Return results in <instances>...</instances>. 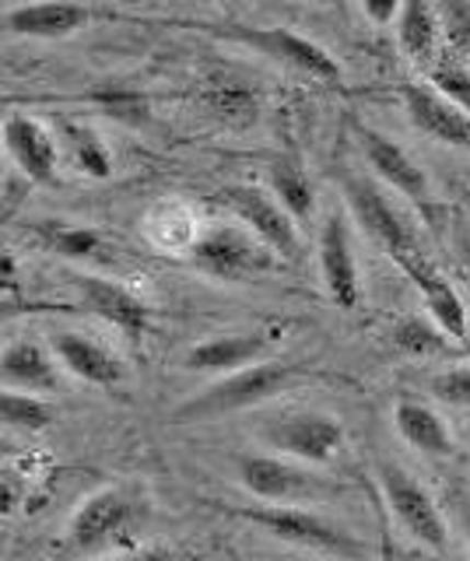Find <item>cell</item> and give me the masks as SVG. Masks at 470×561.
Masks as SVG:
<instances>
[{
    "label": "cell",
    "instance_id": "cell-1",
    "mask_svg": "<svg viewBox=\"0 0 470 561\" xmlns=\"http://www.w3.org/2000/svg\"><path fill=\"white\" fill-rule=\"evenodd\" d=\"M299 376V368L285 365V362H256L239 368V373L218 379L215 386H207L200 397H194L190 403L180 408V417L190 421H207V417H221V414H232V411H247L264 403L271 397H277L285 386Z\"/></svg>",
    "mask_w": 470,
    "mask_h": 561
},
{
    "label": "cell",
    "instance_id": "cell-2",
    "mask_svg": "<svg viewBox=\"0 0 470 561\" xmlns=\"http://www.w3.org/2000/svg\"><path fill=\"white\" fill-rule=\"evenodd\" d=\"M344 201L352 207L355 221L376 239V245L387 253L400 271L408 263L428 256L422 250V242L414 236V225L404 218V210H397L390 197L382 193L372 180H362V175H347L344 180Z\"/></svg>",
    "mask_w": 470,
    "mask_h": 561
},
{
    "label": "cell",
    "instance_id": "cell-3",
    "mask_svg": "<svg viewBox=\"0 0 470 561\" xmlns=\"http://www.w3.org/2000/svg\"><path fill=\"white\" fill-rule=\"evenodd\" d=\"M218 204L229 207L236 221L247 225L274 256H285L291 263L299 260V253H302L299 228H295V218L282 207V201H277L274 193H267L264 186L232 183L218 193Z\"/></svg>",
    "mask_w": 470,
    "mask_h": 561
},
{
    "label": "cell",
    "instance_id": "cell-4",
    "mask_svg": "<svg viewBox=\"0 0 470 561\" xmlns=\"http://www.w3.org/2000/svg\"><path fill=\"white\" fill-rule=\"evenodd\" d=\"M271 250L260 242L247 225H211L190 250L194 267L218 280H242L267 271Z\"/></svg>",
    "mask_w": 470,
    "mask_h": 561
},
{
    "label": "cell",
    "instance_id": "cell-5",
    "mask_svg": "<svg viewBox=\"0 0 470 561\" xmlns=\"http://www.w3.org/2000/svg\"><path fill=\"white\" fill-rule=\"evenodd\" d=\"M379 484H382V495H387V505L397 516V523L404 526L417 543H425V548H432V551H446L449 530H446V519L439 513V505H435V499L428 495V491L397 463L379 467Z\"/></svg>",
    "mask_w": 470,
    "mask_h": 561
},
{
    "label": "cell",
    "instance_id": "cell-6",
    "mask_svg": "<svg viewBox=\"0 0 470 561\" xmlns=\"http://www.w3.org/2000/svg\"><path fill=\"white\" fill-rule=\"evenodd\" d=\"M242 516L256 523L260 530H267L271 537L285 540V543H299L309 551H323V554H358V540L341 530V526L326 523L317 513H306V508H288V505H274V508H242Z\"/></svg>",
    "mask_w": 470,
    "mask_h": 561
},
{
    "label": "cell",
    "instance_id": "cell-7",
    "mask_svg": "<svg viewBox=\"0 0 470 561\" xmlns=\"http://www.w3.org/2000/svg\"><path fill=\"white\" fill-rule=\"evenodd\" d=\"M267 446L288 453L299 463H326L344 446V425L323 411H291L264 428Z\"/></svg>",
    "mask_w": 470,
    "mask_h": 561
},
{
    "label": "cell",
    "instance_id": "cell-8",
    "mask_svg": "<svg viewBox=\"0 0 470 561\" xmlns=\"http://www.w3.org/2000/svg\"><path fill=\"white\" fill-rule=\"evenodd\" d=\"M221 35H229V39H239L253 46L256 53H264V57L285 64L291 70H299V75H309L317 81H341V67L337 60L330 57L323 46H317L312 39H302L299 32L291 28H250V25H225Z\"/></svg>",
    "mask_w": 470,
    "mask_h": 561
},
{
    "label": "cell",
    "instance_id": "cell-9",
    "mask_svg": "<svg viewBox=\"0 0 470 561\" xmlns=\"http://www.w3.org/2000/svg\"><path fill=\"white\" fill-rule=\"evenodd\" d=\"M137 505L119 488H102L78 505L71 519V543L78 551H102L113 540H124L134 526Z\"/></svg>",
    "mask_w": 470,
    "mask_h": 561
},
{
    "label": "cell",
    "instance_id": "cell-10",
    "mask_svg": "<svg viewBox=\"0 0 470 561\" xmlns=\"http://www.w3.org/2000/svg\"><path fill=\"white\" fill-rule=\"evenodd\" d=\"M239 481L247 484L256 499L288 505L295 499L320 495V478L306 467L282 460V456H239Z\"/></svg>",
    "mask_w": 470,
    "mask_h": 561
},
{
    "label": "cell",
    "instance_id": "cell-11",
    "mask_svg": "<svg viewBox=\"0 0 470 561\" xmlns=\"http://www.w3.org/2000/svg\"><path fill=\"white\" fill-rule=\"evenodd\" d=\"M320 274L326 295L334 298L341 309H355L362 298V280H358V263L352 250V232H347V221L337 215H326L320 228Z\"/></svg>",
    "mask_w": 470,
    "mask_h": 561
},
{
    "label": "cell",
    "instance_id": "cell-12",
    "mask_svg": "<svg viewBox=\"0 0 470 561\" xmlns=\"http://www.w3.org/2000/svg\"><path fill=\"white\" fill-rule=\"evenodd\" d=\"M400 95H404V110L414 123V130H422L425 137L449 148H470V116L460 105H452L432 84H417V81H408Z\"/></svg>",
    "mask_w": 470,
    "mask_h": 561
},
{
    "label": "cell",
    "instance_id": "cell-13",
    "mask_svg": "<svg viewBox=\"0 0 470 561\" xmlns=\"http://www.w3.org/2000/svg\"><path fill=\"white\" fill-rule=\"evenodd\" d=\"M4 148L32 183H54L60 165V145L36 116L11 113L4 119Z\"/></svg>",
    "mask_w": 470,
    "mask_h": 561
},
{
    "label": "cell",
    "instance_id": "cell-14",
    "mask_svg": "<svg viewBox=\"0 0 470 561\" xmlns=\"http://www.w3.org/2000/svg\"><path fill=\"white\" fill-rule=\"evenodd\" d=\"M362 148H365V158H369L372 172L382 183H390L397 193H404V197L414 204H432L428 172L417 165L414 158L397 145V140L382 137L372 127H362Z\"/></svg>",
    "mask_w": 470,
    "mask_h": 561
},
{
    "label": "cell",
    "instance_id": "cell-15",
    "mask_svg": "<svg viewBox=\"0 0 470 561\" xmlns=\"http://www.w3.org/2000/svg\"><path fill=\"white\" fill-rule=\"evenodd\" d=\"M78 291L84 298L95 316H102L106 323H113L116 330L130 333V337H141V333L151 327V309L141 295H134L127 285L110 277H95V274H81L78 277Z\"/></svg>",
    "mask_w": 470,
    "mask_h": 561
},
{
    "label": "cell",
    "instance_id": "cell-16",
    "mask_svg": "<svg viewBox=\"0 0 470 561\" xmlns=\"http://www.w3.org/2000/svg\"><path fill=\"white\" fill-rule=\"evenodd\" d=\"M404 274L414 280V288L422 291L425 298V309L435 323H439L452 341H467V333H470V312L463 306V298L457 295V288L449 285V280L435 271V263L428 256L422 260H414L404 267Z\"/></svg>",
    "mask_w": 470,
    "mask_h": 561
},
{
    "label": "cell",
    "instance_id": "cell-17",
    "mask_svg": "<svg viewBox=\"0 0 470 561\" xmlns=\"http://www.w3.org/2000/svg\"><path fill=\"white\" fill-rule=\"evenodd\" d=\"M54 351H57V358L67 373L84 379V382L116 386V382L127 379V368H124V362H119V355H113L102 341L84 337V333H57Z\"/></svg>",
    "mask_w": 470,
    "mask_h": 561
},
{
    "label": "cell",
    "instance_id": "cell-18",
    "mask_svg": "<svg viewBox=\"0 0 470 561\" xmlns=\"http://www.w3.org/2000/svg\"><path fill=\"white\" fill-rule=\"evenodd\" d=\"M267 337L264 333H221V337L200 341L186 351L183 368H194V373H225L232 376L239 368L264 362Z\"/></svg>",
    "mask_w": 470,
    "mask_h": 561
},
{
    "label": "cell",
    "instance_id": "cell-19",
    "mask_svg": "<svg viewBox=\"0 0 470 561\" xmlns=\"http://www.w3.org/2000/svg\"><path fill=\"white\" fill-rule=\"evenodd\" d=\"M92 22V11L81 4H22L4 11V25L28 39H67Z\"/></svg>",
    "mask_w": 470,
    "mask_h": 561
},
{
    "label": "cell",
    "instance_id": "cell-20",
    "mask_svg": "<svg viewBox=\"0 0 470 561\" xmlns=\"http://www.w3.org/2000/svg\"><path fill=\"white\" fill-rule=\"evenodd\" d=\"M0 379L4 390L19 393H49L57 390V365L36 341H11L0 358Z\"/></svg>",
    "mask_w": 470,
    "mask_h": 561
},
{
    "label": "cell",
    "instance_id": "cell-21",
    "mask_svg": "<svg viewBox=\"0 0 470 561\" xmlns=\"http://www.w3.org/2000/svg\"><path fill=\"white\" fill-rule=\"evenodd\" d=\"M439 35H443V22H439V8L432 4H411L400 8V18H397V43L404 49V57L414 64V67H432L439 60Z\"/></svg>",
    "mask_w": 470,
    "mask_h": 561
},
{
    "label": "cell",
    "instance_id": "cell-22",
    "mask_svg": "<svg viewBox=\"0 0 470 561\" xmlns=\"http://www.w3.org/2000/svg\"><path fill=\"white\" fill-rule=\"evenodd\" d=\"M393 425L414 449H422L428 456H449L452 453V435L446 428V421L432 408H425V403L400 400L397 411H393Z\"/></svg>",
    "mask_w": 470,
    "mask_h": 561
},
{
    "label": "cell",
    "instance_id": "cell-23",
    "mask_svg": "<svg viewBox=\"0 0 470 561\" xmlns=\"http://www.w3.org/2000/svg\"><path fill=\"white\" fill-rule=\"evenodd\" d=\"M271 190L295 218V225H306L312 218V183L295 158H282V162L271 165Z\"/></svg>",
    "mask_w": 470,
    "mask_h": 561
},
{
    "label": "cell",
    "instance_id": "cell-24",
    "mask_svg": "<svg viewBox=\"0 0 470 561\" xmlns=\"http://www.w3.org/2000/svg\"><path fill=\"white\" fill-rule=\"evenodd\" d=\"M0 417L4 425L14 432H46L54 425V408L36 393H19V390H4L0 393Z\"/></svg>",
    "mask_w": 470,
    "mask_h": 561
},
{
    "label": "cell",
    "instance_id": "cell-25",
    "mask_svg": "<svg viewBox=\"0 0 470 561\" xmlns=\"http://www.w3.org/2000/svg\"><path fill=\"white\" fill-rule=\"evenodd\" d=\"M428 84L470 116V64L460 60L457 53H439V60L428 67Z\"/></svg>",
    "mask_w": 470,
    "mask_h": 561
},
{
    "label": "cell",
    "instance_id": "cell-26",
    "mask_svg": "<svg viewBox=\"0 0 470 561\" xmlns=\"http://www.w3.org/2000/svg\"><path fill=\"white\" fill-rule=\"evenodd\" d=\"M393 344L408 355H439V351L449 347V333L425 316H408L393 327Z\"/></svg>",
    "mask_w": 470,
    "mask_h": 561
},
{
    "label": "cell",
    "instance_id": "cell-27",
    "mask_svg": "<svg viewBox=\"0 0 470 561\" xmlns=\"http://www.w3.org/2000/svg\"><path fill=\"white\" fill-rule=\"evenodd\" d=\"M64 134H67V145H71V151H74L78 169L84 175H92V180H106V175L113 172V154L99 140V134L89 127H78V123H67Z\"/></svg>",
    "mask_w": 470,
    "mask_h": 561
},
{
    "label": "cell",
    "instance_id": "cell-28",
    "mask_svg": "<svg viewBox=\"0 0 470 561\" xmlns=\"http://www.w3.org/2000/svg\"><path fill=\"white\" fill-rule=\"evenodd\" d=\"M204 105L218 119H229V123L256 119V95L250 92L247 84H232V81L211 84V88H207V95H204Z\"/></svg>",
    "mask_w": 470,
    "mask_h": 561
},
{
    "label": "cell",
    "instance_id": "cell-29",
    "mask_svg": "<svg viewBox=\"0 0 470 561\" xmlns=\"http://www.w3.org/2000/svg\"><path fill=\"white\" fill-rule=\"evenodd\" d=\"M43 242L54 253L67 256V260H84L99 250V232L95 228H81V225H43L39 228Z\"/></svg>",
    "mask_w": 470,
    "mask_h": 561
},
{
    "label": "cell",
    "instance_id": "cell-30",
    "mask_svg": "<svg viewBox=\"0 0 470 561\" xmlns=\"http://www.w3.org/2000/svg\"><path fill=\"white\" fill-rule=\"evenodd\" d=\"M443 35L449 43V53L470 64V4H446L439 8Z\"/></svg>",
    "mask_w": 470,
    "mask_h": 561
},
{
    "label": "cell",
    "instance_id": "cell-31",
    "mask_svg": "<svg viewBox=\"0 0 470 561\" xmlns=\"http://www.w3.org/2000/svg\"><path fill=\"white\" fill-rule=\"evenodd\" d=\"M432 393L443 403H452V408H470V365L439 373L432 379Z\"/></svg>",
    "mask_w": 470,
    "mask_h": 561
},
{
    "label": "cell",
    "instance_id": "cell-32",
    "mask_svg": "<svg viewBox=\"0 0 470 561\" xmlns=\"http://www.w3.org/2000/svg\"><path fill=\"white\" fill-rule=\"evenodd\" d=\"M400 8L404 4H393V0H365V18H372L376 25H393L400 18Z\"/></svg>",
    "mask_w": 470,
    "mask_h": 561
},
{
    "label": "cell",
    "instance_id": "cell-33",
    "mask_svg": "<svg viewBox=\"0 0 470 561\" xmlns=\"http://www.w3.org/2000/svg\"><path fill=\"white\" fill-rule=\"evenodd\" d=\"M113 561H172V551L169 548H137V551L119 554Z\"/></svg>",
    "mask_w": 470,
    "mask_h": 561
},
{
    "label": "cell",
    "instance_id": "cell-34",
    "mask_svg": "<svg viewBox=\"0 0 470 561\" xmlns=\"http://www.w3.org/2000/svg\"><path fill=\"white\" fill-rule=\"evenodd\" d=\"M4 513H14V478H4Z\"/></svg>",
    "mask_w": 470,
    "mask_h": 561
},
{
    "label": "cell",
    "instance_id": "cell-35",
    "mask_svg": "<svg viewBox=\"0 0 470 561\" xmlns=\"http://www.w3.org/2000/svg\"><path fill=\"white\" fill-rule=\"evenodd\" d=\"M460 523H463V530H467V537H470V502L460 505Z\"/></svg>",
    "mask_w": 470,
    "mask_h": 561
},
{
    "label": "cell",
    "instance_id": "cell-36",
    "mask_svg": "<svg viewBox=\"0 0 470 561\" xmlns=\"http://www.w3.org/2000/svg\"><path fill=\"white\" fill-rule=\"evenodd\" d=\"M467 446H470V425H467Z\"/></svg>",
    "mask_w": 470,
    "mask_h": 561
}]
</instances>
